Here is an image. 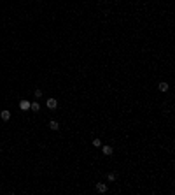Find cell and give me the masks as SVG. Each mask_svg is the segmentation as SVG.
<instances>
[{"label":"cell","mask_w":175,"mask_h":195,"mask_svg":"<svg viewBox=\"0 0 175 195\" xmlns=\"http://www.w3.org/2000/svg\"><path fill=\"white\" fill-rule=\"evenodd\" d=\"M107 179H109V181H114V179H116V174H112V172L107 174Z\"/></svg>","instance_id":"11"},{"label":"cell","mask_w":175,"mask_h":195,"mask_svg":"<svg viewBox=\"0 0 175 195\" xmlns=\"http://www.w3.org/2000/svg\"><path fill=\"white\" fill-rule=\"evenodd\" d=\"M47 107L49 109H56L58 107V100H56V98H47Z\"/></svg>","instance_id":"1"},{"label":"cell","mask_w":175,"mask_h":195,"mask_svg":"<svg viewBox=\"0 0 175 195\" xmlns=\"http://www.w3.org/2000/svg\"><path fill=\"white\" fill-rule=\"evenodd\" d=\"M102 151H103V155H112V148L110 146H103L102 148Z\"/></svg>","instance_id":"6"},{"label":"cell","mask_w":175,"mask_h":195,"mask_svg":"<svg viewBox=\"0 0 175 195\" xmlns=\"http://www.w3.org/2000/svg\"><path fill=\"white\" fill-rule=\"evenodd\" d=\"M30 109H32V111H39V109H40L39 102H32V104H30Z\"/></svg>","instance_id":"7"},{"label":"cell","mask_w":175,"mask_h":195,"mask_svg":"<svg viewBox=\"0 0 175 195\" xmlns=\"http://www.w3.org/2000/svg\"><path fill=\"white\" fill-rule=\"evenodd\" d=\"M49 128H51V130H58V128H60L58 121H54V120H53V121H49Z\"/></svg>","instance_id":"5"},{"label":"cell","mask_w":175,"mask_h":195,"mask_svg":"<svg viewBox=\"0 0 175 195\" xmlns=\"http://www.w3.org/2000/svg\"><path fill=\"white\" fill-rule=\"evenodd\" d=\"M20 109H21V111H28V109H30V102H28V100H21V102H20Z\"/></svg>","instance_id":"3"},{"label":"cell","mask_w":175,"mask_h":195,"mask_svg":"<svg viewBox=\"0 0 175 195\" xmlns=\"http://www.w3.org/2000/svg\"><path fill=\"white\" fill-rule=\"evenodd\" d=\"M33 95H35V98H40V97H42V91H40V90H35Z\"/></svg>","instance_id":"10"},{"label":"cell","mask_w":175,"mask_h":195,"mask_svg":"<svg viewBox=\"0 0 175 195\" xmlns=\"http://www.w3.org/2000/svg\"><path fill=\"white\" fill-rule=\"evenodd\" d=\"M0 118H2L4 121H7V120H11V111H7V109H4V111L0 113Z\"/></svg>","instance_id":"2"},{"label":"cell","mask_w":175,"mask_h":195,"mask_svg":"<svg viewBox=\"0 0 175 195\" xmlns=\"http://www.w3.org/2000/svg\"><path fill=\"white\" fill-rule=\"evenodd\" d=\"M93 146H102V141H100V139H95V141H93Z\"/></svg>","instance_id":"9"},{"label":"cell","mask_w":175,"mask_h":195,"mask_svg":"<svg viewBox=\"0 0 175 195\" xmlns=\"http://www.w3.org/2000/svg\"><path fill=\"white\" fill-rule=\"evenodd\" d=\"M159 90H161V91H166V90H168V83H165V81L159 83Z\"/></svg>","instance_id":"8"},{"label":"cell","mask_w":175,"mask_h":195,"mask_svg":"<svg viewBox=\"0 0 175 195\" xmlns=\"http://www.w3.org/2000/svg\"><path fill=\"white\" fill-rule=\"evenodd\" d=\"M96 190L100 193H103V192H107V185H103V183H98L96 185Z\"/></svg>","instance_id":"4"}]
</instances>
